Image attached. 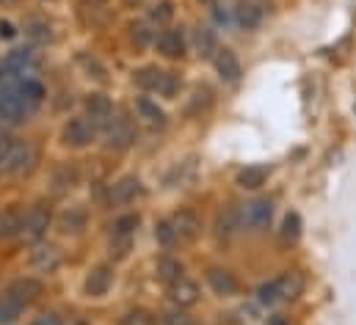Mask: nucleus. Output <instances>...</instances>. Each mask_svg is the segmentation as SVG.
Segmentation results:
<instances>
[{
  "mask_svg": "<svg viewBox=\"0 0 356 325\" xmlns=\"http://www.w3.org/2000/svg\"><path fill=\"white\" fill-rule=\"evenodd\" d=\"M133 81L138 83L144 91H158L163 97H175L177 91V75L175 72H163L158 67H144L133 75Z\"/></svg>",
  "mask_w": 356,
  "mask_h": 325,
  "instance_id": "f257e3e1",
  "label": "nucleus"
},
{
  "mask_svg": "<svg viewBox=\"0 0 356 325\" xmlns=\"http://www.w3.org/2000/svg\"><path fill=\"white\" fill-rule=\"evenodd\" d=\"M36 160H39V155H36V147H33V144H28V141H14L11 149H8V155H6L3 168H6V174H11V176H22V174L33 171Z\"/></svg>",
  "mask_w": 356,
  "mask_h": 325,
  "instance_id": "f03ea898",
  "label": "nucleus"
},
{
  "mask_svg": "<svg viewBox=\"0 0 356 325\" xmlns=\"http://www.w3.org/2000/svg\"><path fill=\"white\" fill-rule=\"evenodd\" d=\"M47 226H50V210H47L44 204H36V207H31V210L25 212L19 238H22L25 243H39V240L44 238Z\"/></svg>",
  "mask_w": 356,
  "mask_h": 325,
  "instance_id": "7ed1b4c3",
  "label": "nucleus"
},
{
  "mask_svg": "<svg viewBox=\"0 0 356 325\" xmlns=\"http://www.w3.org/2000/svg\"><path fill=\"white\" fill-rule=\"evenodd\" d=\"M28 113H33V110L28 108V102L19 97L17 88L0 91V124H19Z\"/></svg>",
  "mask_w": 356,
  "mask_h": 325,
  "instance_id": "20e7f679",
  "label": "nucleus"
},
{
  "mask_svg": "<svg viewBox=\"0 0 356 325\" xmlns=\"http://www.w3.org/2000/svg\"><path fill=\"white\" fill-rule=\"evenodd\" d=\"M64 144L67 147H75V149H83L89 147L91 141L97 138V124L91 122L89 116H78V119H70L67 127H64Z\"/></svg>",
  "mask_w": 356,
  "mask_h": 325,
  "instance_id": "39448f33",
  "label": "nucleus"
},
{
  "mask_svg": "<svg viewBox=\"0 0 356 325\" xmlns=\"http://www.w3.org/2000/svg\"><path fill=\"white\" fill-rule=\"evenodd\" d=\"M102 135H105V144L111 147V149H130L133 147V141H136V130H133V124L127 122V119H122V116H113L105 127H102Z\"/></svg>",
  "mask_w": 356,
  "mask_h": 325,
  "instance_id": "423d86ee",
  "label": "nucleus"
},
{
  "mask_svg": "<svg viewBox=\"0 0 356 325\" xmlns=\"http://www.w3.org/2000/svg\"><path fill=\"white\" fill-rule=\"evenodd\" d=\"M3 67H6V72H8L11 81H14V78H22V81H25V75H33V72H36L39 58H36L33 50H11V53L6 56V61H3Z\"/></svg>",
  "mask_w": 356,
  "mask_h": 325,
  "instance_id": "0eeeda50",
  "label": "nucleus"
},
{
  "mask_svg": "<svg viewBox=\"0 0 356 325\" xmlns=\"http://www.w3.org/2000/svg\"><path fill=\"white\" fill-rule=\"evenodd\" d=\"M169 224H172L177 240H185V243H191V240H196L202 235V221H199V215L193 210H177L169 218Z\"/></svg>",
  "mask_w": 356,
  "mask_h": 325,
  "instance_id": "6e6552de",
  "label": "nucleus"
},
{
  "mask_svg": "<svg viewBox=\"0 0 356 325\" xmlns=\"http://www.w3.org/2000/svg\"><path fill=\"white\" fill-rule=\"evenodd\" d=\"M136 196H141V179H138V176H122L119 182L111 185V190H108V204H111V207H122V204L136 201Z\"/></svg>",
  "mask_w": 356,
  "mask_h": 325,
  "instance_id": "1a4fd4ad",
  "label": "nucleus"
},
{
  "mask_svg": "<svg viewBox=\"0 0 356 325\" xmlns=\"http://www.w3.org/2000/svg\"><path fill=\"white\" fill-rule=\"evenodd\" d=\"M31 267L39 273H56L61 267V251L50 243H36L31 251Z\"/></svg>",
  "mask_w": 356,
  "mask_h": 325,
  "instance_id": "9d476101",
  "label": "nucleus"
},
{
  "mask_svg": "<svg viewBox=\"0 0 356 325\" xmlns=\"http://www.w3.org/2000/svg\"><path fill=\"white\" fill-rule=\"evenodd\" d=\"M273 284H276L279 301H296L304 292V287H307V276L301 270H287L279 278H273Z\"/></svg>",
  "mask_w": 356,
  "mask_h": 325,
  "instance_id": "9b49d317",
  "label": "nucleus"
},
{
  "mask_svg": "<svg viewBox=\"0 0 356 325\" xmlns=\"http://www.w3.org/2000/svg\"><path fill=\"white\" fill-rule=\"evenodd\" d=\"M6 292L25 309V306H31V303L42 295V281H36V278H31V276H22V278H14Z\"/></svg>",
  "mask_w": 356,
  "mask_h": 325,
  "instance_id": "f8f14e48",
  "label": "nucleus"
},
{
  "mask_svg": "<svg viewBox=\"0 0 356 325\" xmlns=\"http://www.w3.org/2000/svg\"><path fill=\"white\" fill-rule=\"evenodd\" d=\"M169 298H172V303L179 306V309L196 306V303H199V284L182 276L175 284H169Z\"/></svg>",
  "mask_w": 356,
  "mask_h": 325,
  "instance_id": "ddd939ff",
  "label": "nucleus"
},
{
  "mask_svg": "<svg viewBox=\"0 0 356 325\" xmlns=\"http://www.w3.org/2000/svg\"><path fill=\"white\" fill-rule=\"evenodd\" d=\"M273 218V201L270 199H254L246 204L243 210V221L252 226V229H266Z\"/></svg>",
  "mask_w": 356,
  "mask_h": 325,
  "instance_id": "4468645a",
  "label": "nucleus"
},
{
  "mask_svg": "<svg viewBox=\"0 0 356 325\" xmlns=\"http://www.w3.org/2000/svg\"><path fill=\"white\" fill-rule=\"evenodd\" d=\"M241 224H243V212L235 204H227L218 212V218H216V235H218V240H229L241 229Z\"/></svg>",
  "mask_w": 356,
  "mask_h": 325,
  "instance_id": "2eb2a0df",
  "label": "nucleus"
},
{
  "mask_svg": "<svg viewBox=\"0 0 356 325\" xmlns=\"http://www.w3.org/2000/svg\"><path fill=\"white\" fill-rule=\"evenodd\" d=\"M207 284H210V290H213L216 295H221V298H229V295L238 292V278H235V273H229L227 267H210V270H207Z\"/></svg>",
  "mask_w": 356,
  "mask_h": 325,
  "instance_id": "dca6fc26",
  "label": "nucleus"
},
{
  "mask_svg": "<svg viewBox=\"0 0 356 325\" xmlns=\"http://www.w3.org/2000/svg\"><path fill=\"white\" fill-rule=\"evenodd\" d=\"M22 218H25V212H22L17 204L3 207V210H0V240L19 238V232H22Z\"/></svg>",
  "mask_w": 356,
  "mask_h": 325,
  "instance_id": "f3484780",
  "label": "nucleus"
},
{
  "mask_svg": "<svg viewBox=\"0 0 356 325\" xmlns=\"http://www.w3.org/2000/svg\"><path fill=\"white\" fill-rule=\"evenodd\" d=\"M86 110H89V119L97 127H105L113 119V102L105 94H89L86 97Z\"/></svg>",
  "mask_w": 356,
  "mask_h": 325,
  "instance_id": "a211bd4d",
  "label": "nucleus"
},
{
  "mask_svg": "<svg viewBox=\"0 0 356 325\" xmlns=\"http://www.w3.org/2000/svg\"><path fill=\"white\" fill-rule=\"evenodd\" d=\"M89 224V212L83 207H67L61 215H58V229L64 235H81Z\"/></svg>",
  "mask_w": 356,
  "mask_h": 325,
  "instance_id": "6ab92c4d",
  "label": "nucleus"
},
{
  "mask_svg": "<svg viewBox=\"0 0 356 325\" xmlns=\"http://www.w3.org/2000/svg\"><path fill=\"white\" fill-rule=\"evenodd\" d=\"M113 284V270L108 265H99L94 267L89 276H86V295L91 298H102Z\"/></svg>",
  "mask_w": 356,
  "mask_h": 325,
  "instance_id": "aec40b11",
  "label": "nucleus"
},
{
  "mask_svg": "<svg viewBox=\"0 0 356 325\" xmlns=\"http://www.w3.org/2000/svg\"><path fill=\"white\" fill-rule=\"evenodd\" d=\"M216 69H218V75H221V81L224 83H238L241 81V61H238V56L232 53V50H218L216 53Z\"/></svg>",
  "mask_w": 356,
  "mask_h": 325,
  "instance_id": "412c9836",
  "label": "nucleus"
},
{
  "mask_svg": "<svg viewBox=\"0 0 356 325\" xmlns=\"http://www.w3.org/2000/svg\"><path fill=\"white\" fill-rule=\"evenodd\" d=\"M155 44H158V50H161L166 58H182V56H185V36H182V31H175V28L163 31Z\"/></svg>",
  "mask_w": 356,
  "mask_h": 325,
  "instance_id": "4be33fe9",
  "label": "nucleus"
},
{
  "mask_svg": "<svg viewBox=\"0 0 356 325\" xmlns=\"http://www.w3.org/2000/svg\"><path fill=\"white\" fill-rule=\"evenodd\" d=\"M268 174H270V168L263 165V162L246 165V168L238 174V185H241V188H246V190H257V188H263V185H266Z\"/></svg>",
  "mask_w": 356,
  "mask_h": 325,
  "instance_id": "5701e85b",
  "label": "nucleus"
},
{
  "mask_svg": "<svg viewBox=\"0 0 356 325\" xmlns=\"http://www.w3.org/2000/svg\"><path fill=\"white\" fill-rule=\"evenodd\" d=\"M17 91H19V97L28 102L31 110H36V108L44 102V85L36 81V78H25V81H19L17 83Z\"/></svg>",
  "mask_w": 356,
  "mask_h": 325,
  "instance_id": "b1692460",
  "label": "nucleus"
},
{
  "mask_svg": "<svg viewBox=\"0 0 356 325\" xmlns=\"http://www.w3.org/2000/svg\"><path fill=\"white\" fill-rule=\"evenodd\" d=\"M136 110H138V116H141L149 127H163V124H166V113L158 108V102H152V99H147V97L136 99Z\"/></svg>",
  "mask_w": 356,
  "mask_h": 325,
  "instance_id": "393cba45",
  "label": "nucleus"
},
{
  "mask_svg": "<svg viewBox=\"0 0 356 325\" xmlns=\"http://www.w3.org/2000/svg\"><path fill=\"white\" fill-rule=\"evenodd\" d=\"M193 44H196V53L199 58H216L218 53V42H216V33L210 28H196V36H193Z\"/></svg>",
  "mask_w": 356,
  "mask_h": 325,
  "instance_id": "a878e982",
  "label": "nucleus"
},
{
  "mask_svg": "<svg viewBox=\"0 0 356 325\" xmlns=\"http://www.w3.org/2000/svg\"><path fill=\"white\" fill-rule=\"evenodd\" d=\"M238 22H241L246 31H254V28L263 22V8H260L257 3H252V0H243V3L238 6Z\"/></svg>",
  "mask_w": 356,
  "mask_h": 325,
  "instance_id": "bb28decb",
  "label": "nucleus"
},
{
  "mask_svg": "<svg viewBox=\"0 0 356 325\" xmlns=\"http://www.w3.org/2000/svg\"><path fill=\"white\" fill-rule=\"evenodd\" d=\"M133 232H111V240H108V253L113 259H124L133 248Z\"/></svg>",
  "mask_w": 356,
  "mask_h": 325,
  "instance_id": "cd10ccee",
  "label": "nucleus"
},
{
  "mask_svg": "<svg viewBox=\"0 0 356 325\" xmlns=\"http://www.w3.org/2000/svg\"><path fill=\"white\" fill-rule=\"evenodd\" d=\"M155 270H158V278L166 281V284H175L177 278H182V265H179V259H175V256H161Z\"/></svg>",
  "mask_w": 356,
  "mask_h": 325,
  "instance_id": "c85d7f7f",
  "label": "nucleus"
},
{
  "mask_svg": "<svg viewBox=\"0 0 356 325\" xmlns=\"http://www.w3.org/2000/svg\"><path fill=\"white\" fill-rule=\"evenodd\" d=\"M19 315H22V306L8 292H3L0 295V325H14L19 320Z\"/></svg>",
  "mask_w": 356,
  "mask_h": 325,
  "instance_id": "c756f323",
  "label": "nucleus"
},
{
  "mask_svg": "<svg viewBox=\"0 0 356 325\" xmlns=\"http://www.w3.org/2000/svg\"><path fill=\"white\" fill-rule=\"evenodd\" d=\"M78 64L86 69V75H89V78H94V81H99V83L108 81V78H105V67H102V64H99L94 56H89V53H81V56H78Z\"/></svg>",
  "mask_w": 356,
  "mask_h": 325,
  "instance_id": "7c9ffc66",
  "label": "nucleus"
},
{
  "mask_svg": "<svg viewBox=\"0 0 356 325\" xmlns=\"http://www.w3.org/2000/svg\"><path fill=\"white\" fill-rule=\"evenodd\" d=\"M301 235V215L298 212H287L284 224H282V238L284 240H296Z\"/></svg>",
  "mask_w": 356,
  "mask_h": 325,
  "instance_id": "2f4dec72",
  "label": "nucleus"
},
{
  "mask_svg": "<svg viewBox=\"0 0 356 325\" xmlns=\"http://www.w3.org/2000/svg\"><path fill=\"white\" fill-rule=\"evenodd\" d=\"M28 36L33 39V42H50V25L47 22H42V19H33V22H28Z\"/></svg>",
  "mask_w": 356,
  "mask_h": 325,
  "instance_id": "473e14b6",
  "label": "nucleus"
},
{
  "mask_svg": "<svg viewBox=\"0 0 356 325\" xmlns=\"http://www.w3.org/2000/svg\"><path fill=\"white\" fill-rule=\"evenodd\" d=\"M155 240H158L161 245L177 243V235H175V229H172L169 221H158V224H155Z\"/></svg>",
  "mask_w": 356,
  "mask_h": 325,
  "instance_id": "72a5a7b5",
  "label": "nucleus"
},
{
  "mask_svg": "<svg viewBox=\"0 0 356 325\" xmlns=\"http://www.w3.org/2000/svg\"><path fill=\"white\" fill-rule=\"evenodd\" d=\"M130 39H133L138 47H147V44L152 42V33H149V28H147L144 22H133V25H130Z\"/></svg>",
  "mask_w": 356,
  "mask_h": 325,
  "instance_id": "f704fd0d",
  "label": "nucleus"
},
{
  "mask_svg": "<svg viewBox=\"0 0 356 325\" xmlns=\"http://www.w3.org/2000/svg\"><path fill=\"white\" fill-rule=\"evenodd\" d=\"M119 325H152V317H149V312H144V309H133V312H127Z\"/></svg>",
  "mask_w": 356,
  "mask_h": 325,
  "instance_id": "c9c22d12",
  "label": "nucleus"
},
{
  "mask_svg": "<svg viewBox=\"0 0 356 325\" xmlns=\"http://www.w3.org/2000/svg\"><path fill=\"white\" fill-rule=\"evenodd\" d=\"M257 301H260L263 306L279 303V295H276V284H273V281H268V284H263V287L257 290Z\"/></svg>",
  "mask_w": 356,
  "mask_h": 325,
  "instance_id": "e433bc0d",
  "label": "nucleus"
},
{
  "mask_svg": "<svg viewBox=\"0 0 356 325\" xmlns=\"http://www.w3.org/2000/svg\"><path fill=\"white\" fill-rule=\"evenodd\" d=\"M149 17H152L155 22H169V19L175 17V6H172V3H158V6H152Z\"/></svg>",
  "mask_w": 356,
  "mask_h": 325,
  "instance_id": "4c0bfd02",
  "label": "nucleus"
},
{
  "mask_svg": "<svg viewBox=\"0 0 356 325\" xmlns=\"http://www.w3.org/2000/svg\"><path fill=\"white\" fill-rule=\"evenodd\" d=\"M75 185V171L72 168H61V174L56 176V190L61 193V190H70Z\"/></svg>",
  "mask_w": 356,
  "mask_h": 325,
  "instance_id": "58836bf2",
  "label": "nucleus"
},
{
  "mask_svg": "<svg viewBox=\"0 0 356 325\" xmlns=\"http://www.w3.org/2000/svg\"><path fill=\"white\" fill-rule=\"evenodd\" d=\"M136 226H138V215H122V218H116L113 232H133L136 235Z\"/></svg>",
  "mask_w": 356,
  "mask_h": 325,
  "instance_id": "ea45409f",
  "label": "nucleus"
},
{
  "mask_svg": "<svg viewBox=\"0 0 356 325\" xmlns=\"http://www.w3.org/2000/svg\"><path fill=\"white\" fill-rule=\"evenodd\" d=\"M33 325H64V323H61V317H58V315L44 312V315H39V317L33 320Z\"/></svg>",
  "mask_w": 356,
  "mask_h": 325,
  "instance_id": "a19ab883",
  "label": "nucleus"
},
{
  "mask_svg": "<svg viewBox=\"0 0 356 325\" xmlns=\"http://www.w3.org/2000/svg\"><path fill=\"white\" fill-rule=\"evenodd\" d=\"M163 323L166 325H199V323H193V320H188L185 315H166Z\"/></svg>",
  "mask_w": 356,
  "mask_h": 325,
  "instance_id": "79ce46f5",
  "label": "nucleus"
},
{
  "mask_svg": "<svg viewBox=\"0 0 356 325\" xmlns=\"http://www.w3.org/2000/svg\"><path fill=\"white\" fill-rule=\"evenodd\" d=\"M17 31H14V25L11 22H0V39H11Z\"/></svg>",
  "mask_w": 356,
  "mask_h": 325,
  "instance_id": "37998d69",
  "label": "nucleus"
},
{
  "mask_svg": "<svg viewBox=\"0 0 356 325\" xmlns=\"http://www.w3.org/2000/svg\"><path fill=\"white\" fill-rule=\"evenodd\" d=\"M268 325H287V320H284V317H279V315H276V317H268Z\"/></svg>",
  "mask_w": 356,
  "mask_h": 325,
  "instance_id": "c03bdc74",
  "label": "nucleus"
},
{
  "mask_svg": "<svg viewBox=\"0 0 356 325\" xmlns=\"http://www.w3.org/2000/svg\"><path fill=\"white\" fill-rule=\"evenodd\" d=\"M83 3H89V6H102V3H108V0H83Z\"/></svg>",
  "mask_w": 356,
  "mask_h": 325,
  "instance_id": "a18cd8bd",
  "label": "nucleus"
},
{
  "mask_svg": "<svg viewBox=\"0 0 356 325\" xmlns=\"http://www.w3.org/2000/svg\"><path fill=\"white\" fill-rule=\"evenodd\" d=\"M0 3H3V6H8V3H14V0H0Z\"/></svg>",
  "mask_w": 356,
  "mask_h": 325,
  "instance_id": "49530a36",
  "label": "nucleus"
},
{
  "mask_svg": "<svg viewBox=\"0 0 356 325\" xmlns=\"http://www.w3.org/2000/svg\"><path fill=\"white\" fill-rule=\"evenodd\" d=\"M202 3H213V0H202Z\"/></svg>",
  "mask_w": 356,
  "mask_h": 325,
  "instance_id": "de8ad7c7",
  "label": "nucleus"
}]
</instances>
